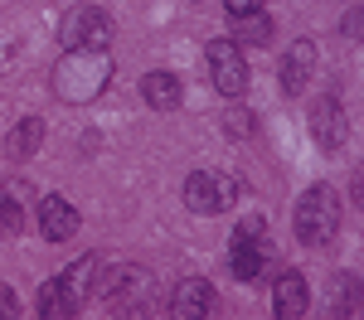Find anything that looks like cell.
Here are the masks:
<instances>
[{
  "instance_id": "cell-2",
  "label": "cell",
  "mask_w": 364,
  "mask_h": 320,
  "mask_svg": "<svg viewBox=\"0 0 364 320\" xmlns=\"http://www.w3.org/2000/svg\"><path fill=\"white\" fill-rule=\"evenodd\" d=\"M97 267H102V258H78L73 267H63L54 282H44L39 287V316L44 320H68L78 316L87 301L97 296Z\"/></svg>"
},
{
  "instance_id": "cell-16",
  "label": "cell",
  "mask_w": 364,
  "mask_h": 320,
  "mask_svg": "<svg viewBox=\"0 0 364 320\" xmlns=\"http://www.w3.org/2000/svg\"><path fill=\"white\" fill-rule=\"evenodd\" d=\"M360 306H364V287H360V282L345 277V272L331 277V311H336V316H355Z\"/></svg>"
},
{
  "instance_id": "cell-13",
  "label": "cell",
  "mask_w": 364,
  "mask_h": 320,
  "mask_svg": "<svg viewBox=\"0 0 364 320\" xmlns=\"http://www.w3.org/2000/svg\"><path fill=\"white\" fill-rule=\"evenodd\" d=\"M141 97H146L156 112H175L185 92H180V78H175V73L156 68V73H146V78H141Z\"/></svg>"
},
{
  "instance_id": "cell-1",
  "label": "cell",
  "mask_w": 364,
  "mask_h": 320,
  "mask_svg": "<svg viewBox=\"0 0 364 320\" xmlns=\"http://www.w3.org/2000/svg\"><path fill=\"white\" fill-rule=\"evenodd\" d=\"M107 83H112V58H107V49H68L54 63V73H49L54 97L68 102V107L97 102L107 92Z\"/></svg>"
},
{
  "instance_id": "cell-6",
  "label": "cell",
  "mask_w": 364,
  "mask_h": 320,
  "mask_svg": "<svg viewBox=\"0 0 364 320\" xmlns=\"http://www.w3.org/2000/svg\"><path fill=\"white\" fill-rule=\"evenodd\" d=\"M58 39H63V49H107L112 44V20L97 5H73L58 20Z\"/></svg>"
},
{
  "instance_id": "cell-7",
  "label": "cell",
  "mask_w": 364,
  "mask_h": 320,
  "mask_svg": "<svg viewBox=\"0 0 364 320\" xmlns=\"http://www.w3.org/2000/svg\"><path fill=\"white\" fill-rule=\"evenodd\" d=\"M267 262H272V248H267V238H262V219H243V224H238V233H233L228 272H233L238 282H257Z\"/></svg>"
},
{
  "instance_id": "cell-8",
  "label": "cell",
  "mask_w": 364,
  "mask_h": 320,
  "mask_svg": "<svg viewBox=\"0 0 364 320\" xmlns=\"http://www.w3.org/2000/svg\"><path fill=\"white\" fill-rule=\"evenodd\" d=\"M214 306H219V291L204 277H185L175 287V296H170V316L175 320H204V316H214Z\"/></svg>"
},
{
  "instance_id": "cell-9",
  "label": "cell",
  "mask_w": 364,
  "mask_h": 320,
  "mask_svg": "<svg viewBox=\"0 0 364 320\" xmlns=\"http://www.w3.org/2000/svg\"><path fill=\"white\" fill-rule=\"evenodd\" d=\"M311 136L321 150H340L345 136H350V121H345V107H340V97H321L316 107H311Z\"/></svg>"
},
{
  "instance_id": "cell-20",
  "label": "cell",
  "mask_w": 364,
  "mask_h": 320,
  "mask_svg": "<svg viewBox=\"0 0 364 320\" xmlns=\"http://www.w3.org/2000/svg\"><path fill=\"white\" fill-rule=\"evenodd\" d=\"M340 29H345V39H360V29H364V10H350Z\"/></svg>"
},
{
  "instance_id": "cell-12",
  "label": "cell",
  "mask_w": 364,
  "mask_h": 320,
  "mask_svg": "<svg viewBox=\"0 0 364 320\" xmlns=\"http://www.w3.org/2000/svg\"><path fill=\"white\" fill-rule=\"evenodd\" d=\"M306 306H311L306 277L301 272H282L277 282H272V311L282 320H296V316H306Z\"/></svg>"
},
{
  "instance_id": "cell-21",
  "label": "cell",
  "mask_w": 364,
  "mask_h": 320,
  "mask_svg": "<svg viewBox=\"0 0 364 320\" xmlns=\"http://www.w3.org/2000/svg\"><path fill=\"white\" fill-rule=\"evenodd\" d=\"M228 15H243V10H262V0H224Z\"/></svg>"
},
{
  "instance_id": "cell-14",
  "label": "cell",
  "mask_w": 364,
  "mask_h": 320,
  "mask_svg": "<svg viewBox=\"0 0 364 320\" xmlns=\"http://www.w3.org/2000/svg\"><path fill=\"white\" fill-rule=\"evenodd\" d=\"M39 141H44V121H39V116H25V121L10 126V136H5V155H10V160H29V155L39 150Z\"/></svg>"
},
{
  "instance_id": "cell-17",
  "label": "cell",
  "mask_w": 364,
  "mask_h": 320,
  "mask_svg": "<svg viewBox=\"0 0 364 320\" xmlns=\"http://www.w3.org/2000/svg\"><path fill=\"white\" fill-rule=\"evenodd\" d=\"M25 189H29V184H20V180L0 189V228H5V233H20V224H25V209H20Z\"/></svg>"
},
{
  "instance_id": "cell-19",
  "label": "cell",
  "mask_w": 364,
  "mask_h": 320,
  "mask_svg": "<svg viewBox=\"0 0 364 320\" xmlns=\"http://www.w3.org/2000/svg\"><path fill=\"white\" fill-rule=\"evenodd\" d=\"M15 311H20V301H15V291L0 282V320H15Z\"/></svg>"
},
{
  "instance_id": "cell-10",
  "label": "cell",
  "mask_w": 364,
  "mask_h": 320,
  "mask_svg": "<svg viewBox=\"0 0 364 320\" xmlns=\"http://www.w3.org/2000/svg\"><path fill=\"white\" fill-rule=\"evenodd\" d=\"M78 228H83V219H78V209L63 199V194L39 199V233L49 243H68V238H78Z\"/></svg>"
},
{
  "instance_id": "cell-3",
  "label": "cell",
  "mask_w": 364,
  "mask_h": 320,
  "mask_svg": "<svg viewBox=\"0 0 364 320\" xmlns=\"http://www.w3.org/2000/svg\"><path fill=\"white\" fill-rule=\"evenodd\" d=\"M291 224H296V238L306 243V248H326L340 228V199L331 184H311L306 194L296 199V214H291Z\"/></svg>"
},
{
  "instance_id": "cell-18",
  "label": "cell",
  "mask_w": 364,
  "mask_h": 320,
  "mask_svg": "<svg viewBox=\"0 0 364 320\" xmlns=\"http://www.w3.org/2000/svg\"><path fill=\"white\" fill-rule=\"evenodd\" d=\"M248 131H252V112L233 107V112H228V136H248Z\"/></svg>"
},
{
  "instance_id": "cell-4",
  "label": "cell",
  "mask_w": 364,
  "mask_h": 320,
  "mask_svg": "<svg viewBox=\"0 0 364 320\" xmlns=\"http://www.w3.org/2000/svg\"><path fill=\"white\" fill-rule=\"evenodd\" d=\"M185 209L190 214H199V219H214V214H228L233 204H238V184L228 180V175L219 170H195L190 180H185Z\"/></svg>"
},
{
  "instance_id": "cell-11",
  "label": "cell",
  "mask_w": 364,
  "mask_h": 320,
  "mask_svg": "<svg viewBox=\"0 0 364 320\" xmlns=\"http://www.w3.org/2000/svg\"><path fill=\"white\" fill-rule=\"evenodd\" d=\"M311 73H316V44L311 39H291L287 54H282V92L296 97L311 83Z\"/></svg>"
},
{
  "instance_id": "cell-5",
  "label": "cell",
  "mask_w": 364,
  "mask_h": 320,
  "mask_svg": "<svg viewBox=\"0 0 364 320\" xmlns=\"http://www.w3.org/2000/svg\"><path fill=\"white\" fill-rule=\"evenodd\" d=\"M204 68H209V83L219 97H243L248 92V58L233 39H214L204 49Z\"/></svg>"
},
{
  "instance_id": "cell-15",
  "label": "cell",
  "mask_w": 364,
  "mask_h": 320,
  "mask_svg": "<svg viewBox=\"0 0 364 320\" xmlns=\"http://www.w3.org/2000/svg\"><path fill=\"white\" fill-rule=\"evenodd\" d=\"M228 39H233V44H267V39H272V15H262V10H243V15H233Z\"/></svg>"
}]
</instances>
